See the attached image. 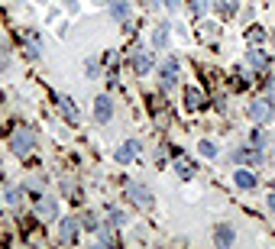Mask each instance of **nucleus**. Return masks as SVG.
Here are the masks:
<instances>
[{"mask_svg":"<svg viewBox=\"0 0 275 249\" xmlns=\"http://www.w3.org/2000/svg\"><path fill=\"white\" fill-rule=\"evenodd\" d=\"M123 223V214H117V210H113V214H110V226H120Z\"/></svg>","mask_w":275,"mask_h":249,"instance_id":"obj_20","label":"nucleus"},{"mask_svg":"<svg viewBox=\"0 0 275 249\" xmlns=\"http://www.w3.org/2000/svg\"><path fill=\"white\" fill-rule=\"evenodd\" d=\"M136 71H139V75H146V71H149L152 68V58H149V55H136Z\"/></svg>","mask_w":275,"mask_h":249,"instance_id":"obj_7","label":"nucleus"},{"mask_svg":"<svg viewBox=\"0 0 275 249\" xmlns=\"http://www.w3.org/2000/svg\"><path fill=\"white\" fill-rule=\"evenodd\" d=\"M201 104H204L201 91H188V107H201Z\"/></svg>","mask_w":275,"mask_h":249,"instance_id":"obj_13","label":"nucleus"},{"mask_svg":"<svg viewBox=\"0 0 275 249\" xmlns=\"http://www.w3.org/2000/svg\"><path fill=\"white\" fill-rule=\"evenodd\" d=\"M217 243H220V246H230V243H233V230H230L227 223L217 226Z\"/></svg>","mask_w":275,"mask_h":249,"instance_id":"obj_6","label":"nucleus"},{"mask_svg":"<svg viewBox=\"0 0 275 249\" xmlns=\"http://www.w3.org/2000/svg\"><path fill=\"white\" fill-rule=\"evenodd\" d=\"M252 146H256V149H262V146H266V133H262V130H256V133H252Z\"/></svg>","mask_w":275,"mask_h":249,"instance_id":"obj_16","label":"nucleus"},{"mask_svg":"<svg viewBox=\"0 0 275 249\" xmlns=\"http://www.w3.org/2000/svg\"><path fill=\"white\" fill-rule=\"evenodd\" d=\"M236 185H240V188H252V185H256V175L246 171V168H240V171H236Z\"/></svg>","mask_w":275,"mask_h":249,"instance_id":"obj_5","label":"nucleus"},{"mask_svg":"<svg viewBox=\"0 0 275 249\" xmlns=\"http://www.w3.org/2000/svg\"><path fill=\"white\" fill-rule=\"evenodd\" d=\"M133 152H136V142H130L126 149H117V162H130V159H133Z\"/></svg>","mask_w":275,"mask_h":249,"instance_id":"obj_8","label":"nucleus"},{"mask_svg":"<svg viewBox=\"0 0 275 249\" xmlns=\"http://www.w3.org/2000/svg\"><path fill=\"white\" fill-rule=\"evenodd\" d=\"M178 175H181V178H188V175H191V165H188V162H178Z\"/></svg>","mask_w":275,"mask_h":249,"instance_id":"obj_18","label":"nucleus"},{"mask_svg":"<svg viewBox=\"0 0 275 249\" xmlns=\"http://www.w3.org/2000/svg\"><path fill=\"white\" fill-rule=\"evenodd\" d=\"M269 210H275V194H272V197H269Z\"/></svg>","mask_w":275,"mask_h":249,"instance_id":"obj_21","label":"nucleus"},{"mask_svg":"<svg viewBox=\"0 0 275 249\" xmlns=\"http://www.w3.org/2000/svg\"><path fill=\"white\" fill-rule=\"evenodd\" d=\"M7 201L10 204H20V191H16V188H10V191H7Z\"/></svg>","mask_w":275,"mask_h":249,"instance_id":"obj_19","label":"nucleus"},{"mask_svg":"<svg viewBox=\"0 0 275 249\" xmlns=\"http://www.w3.org/2000/svg\"><path fill=\"white\" fill-rule=\"evenodd\" d=\"M39 214L42 217H55V201H39Z\"/></svg>","mask_w":275,"mask_h":249,"instance_id":"obj_10","label":"nucleus"},{"mask_svg":"<svg viewBox=\"0 0 275 249\" xmlns=\"http://www.w3.org/2000/svg\"><path fill=\"white\" fill-rule=\"evenodd\" d=\"M29 149H32V133H16V136H13V152L26 156Z\"/></svg>","mask_w":275,"mask_h":249,"instance_id":"obj_3","label":"nucleus"},{"mask_svg":"<svg viewBox=\"0 0 275 249\" xmlns=\"http://www.w3.org/2000/svg\"><path fill=\"white\" fill-rule=\"evenodd\" d=\"M126 16V3L123 0H113V20H123Z\"/></svg>","mask_w":275,"mask_h":249,"instance_id":"obj_12","label":"nucleus"},{"mask_svg":"<svg viewBox=\"0 0 275 249\" xmlns=\"http://www.w3.org/2000/svg\"><path fill=\"white\" fill-rule=\"evenodd\" d=\"M249 120H256V123L272 120V104H269V101H252L249 104Z\"/></svg>","mask_w":275,"mask_h":249,"instance_id":"obj_1","label":"nucleus"},{"mask_svg":"<svg viewBox=\"0 0 275 249\" xmlns=\"http://www.w3.org/2000/svg\"><path fill=\"white\" fill-rule=\"evenodd\" d=\"M156 46H159V49L168 46V29H165V26H159V29H156Z\"/></svg>","mask_w":275,"mask_h":249,"instance_id":"obj_9","label":"nucleus"},{"mask_svg":"<svg viewBox=\"0 0 275 249\" xmlns=\"http://www.w3.org/2000/svg\"><path fill=\"white\" fill-rule=\"evenodd\" d=\"M249 62L256 65V68H266V55L262 52H249Z\"/></svg>","mask_w":275,"mask_h":249,"instance_id":"obj_14","label":"nucleus"},{"mask_svg":"<svg viewBox=\"0 0 275 249\" xmlns=\"http://www.w3.org/2000/svg\"><path fill=\"white\" fill-rule=\"evenodd\" d=\"M165 3H168V7H175V3H178V0H165Z\"/></svg>","mask_w":275,"mask_h":249,"instance_id":"obj_23","label":"nucleus"},{"mask_svg":"<svg viewBox=\"0 0 275 249\" xmlns=\"http://www.w3.org/2000/svg\"><path fill=\"white\" fill-rule=\"evenodd\" d=\"M130 194H133V201L139 204V207H149V204H152L149 191H146V188H142V185H130Z\"/></svg>","mask_w":275,"mask_h":249,"instance_id":"obj_4","label":"nucleus"},{"mask_svg":"<svg viewBox=\"0 0 275 249\" xmlns=\"http://www.w3.org/2000/svg\"><path fill=\"white\" fill-rule=\"evenodd\" d=\"M201 152H204V156H217V149H214V142H201Z\"/></svg>","mask_w":275,"mask_h":249,"instance_id":"obj_17","label":"nucleus"},{"mask_svg":"<svg viewBox=\"0 0 275 249\" xmlns=\"http://www.w3.org/2000/svg\"><path fill=\"white\" fill-rule=\"evenodd\" d=\"M272 159H275V149H272Z\"/></svg>","mask_w":275,"mask_h":249,"instance_id":"obj_24","label":"nucleus"},{"mask_svg":"<svg viewBox=\"0 0 275 249\" xmlns=\"http://www.w3.org/2000/svg\"><path fill=\"white\" fill-rule=\"evenodd\" d=\"M62 236H65V240L75 236V220H65V223H62Z\"/></svg>","mask_w":275,"mask_h":249,"instance_id":"obj_15","label":"nucleus"},{"mask_svg":"<svg viewBox=\"0 0 275 249\" xmlns=\"http://www.w3.org/2000/svg\"><path fill=\"white\" fill-rule=\"evenodd\" d=\"M217 10H220V13H233V10H236V0H217Z\"/></svg>","mask_w":275,"mask_h":249,"instance_id":"obj_11","label":"nucleus"},{"mask_svg":"<svg viewBox=\"0 0 275 249\" xmlns=\"http://www.w3.org/2000/svg\"><path fill=\"white\" fill-rule=\"evenodd\" d=\"M269 94H272V101H275V84H272V87H269Z\"/></svg>","mask_w":275,"mask_h":249,"instance_id":"obj_22","label":"nucleus"},{"mask_svg":"<svg viewBox=\"0 0 275 249\" xmlns=\"http://www.w3.org/2000/svg\"><path fill=\"white\" fill-rule=\"evenodd\" d=\"M94 113H97V120H101V123H104V120H110V113H113V104H110V97H104V94L97 97V101H94Z\"/></svg>","mask_w":275,"mask_h":249,"instance_id":"obj_2","label":"nucleus"}]
</instances>
